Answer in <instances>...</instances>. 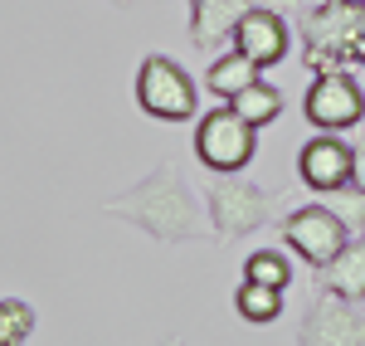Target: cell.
I'll list each match as a JSON object with an SVG mask.
<instances>
[{
  "instance_id": "1",
  "label": "cell",
  "mask_w": 365,
  "mask_h": 346,
  "mask_svg": "<svg viewBox=\"0 0 365 346\" xmlns=\"http://www.w3.org/2000/svg\"><path fill=\"white\" fill-rule=\"evenodd\" d=\"M103 215L141 230L156 244H200V239L215 234L210 205H200L195 185L180 175L175 161H156L141 180L117 190L113 200H103Z\"/></svg>"
},
{
  "instance_id": "2",
  "label": "cell",
  "mask_w": 365,
  "mask_h": 346,
  "mask_svg": "<svg viewBox=\"0 0 365 346\" xmlns=\"http://www.w3.org/2000/svg\"><path fill=\"white\" fill-rule=\"evenodd\" d=\"M205 205H210V220H215V234H220V239H244V234H258L263 225H273L278 195L234 171V175H220V180L210 185Z\"/></svg>"
},
{
  "instance_id": "3",
  "label": "cell",
  "mask_w": 365,
  "mask_h": 346,
  "mask_svg": "<svg viewBox=\"0 0 365 346\" xmlns=\"http://www.w3.org/2000/svg\"><path fill=\"white\" fill-rule=\"evenodd\" d=\"M200 103L195 78L166 54H146L137 68V108L156 122H190Z\"/></svg>"
},
{
  "instance_id": "4",
  "label": "cell",
  "mask_w": 365,
  "mask_h": 346,
  "mask_svg": "<svg viewBox=\"0 0 365 346\" xmlns=\"http://www.w3.org/2000/svg\"><path fill=\"white\" fill-rule=\"evenodd\" d=\"M253 151H258V127H249V122L234 113L229 103L200 117V127H195V156H200V166H205V171L234 175V171H244V166L253 161Z\"/></svg>"
},
{
  "instance_id": "5",
  "label": "cell",
  "mask_w": 365,
  "mask_h": 346,
  "mask_svg": "<svg viewBox=\"0 0 365 346\" xmlns=\"http://www.w3.org/2000/svg\"><path fill=\"white\" fill-rule=\"evenodd\" d=\"M365 39V0H331L322 10L307 15V63L322 68H336L346 54H356Z\"/></svg>"
},
{
  "instance_id": "6",
  "label": "cell",
  "mask_w": 365,
  "mask_h": 346,
  "mask_svg": "<svg viewBox=\"0 0 365 346\" xmlns=\"http://www.w3.org/2000/svg\"><path fill=\"white\" fill-rule=\"evenodd\" d=\"M346 239H351V230L341 225V215L327 200L297 205V210L282 220V244H287L302 263H312V268L331 263L341 254V244H346Z\"/></svg>"
},
{
  "instance_id": "7",
  "label": "cell",
  "mask_w": 365,
  "mask_h": 346,
  "mask_svg": "<svg viewBox=\"0 0 365 346\" xmlns=\"http://www.w3.org/2000/svg\"><path fill=\"white\" fill-rule=\"evenodd\" d=\"M302 113H307V122L317 132H351V127H361V117H365V93L336 63V68H322L312 78Z\"/></svg>"
},
{
  "instance_id": "8",
  "label": "cell",
  "mask_w": 365,
  "mask_h": 346,
  "mask_svg": "<svg viewBox=\"0 0 365 346\" xmlns=\"http://www.w3.org/2000/svg\"><path fill=\"white\" fill-rule=\"evenodd\" d=\"M351 161H356V146L346 142L341 132H317L297 151V175H302L307 190L327 195V190H336V185L351 180Z\"/></svg>"
},
{
  "instance_id": "9",
  "label": "cell",
  "mask_w": 365,
  "mask_h": 346,
  "mask_svg": "<svg viewBox=\"0 0 365 346\" xmlns=\"http://www.w3.org/2000/svg\"><path fill=\"white\" fill-rule=\"evenodd\" d=\"M302 342H312V346H361L365 342L361 307H356L351 297H341V292L322 288L317 302H312V312H307Z\"/></svg>"
},
{
  "instance_id": "10",
  "label": "cell",
  "mask_w": 365,
  "mask_h": 346,
  "mask_svg": "<svg viewBox=\"0 0 365 346\" xmlns=\"http://www.w3.org/2000/svg\"><path fill=\"white\" fill-rule=\"evenodd\" d=\"M258 0H185V10H190V44H195L200 54H220L234 44V29L239 20L249 15Z\"/></svg>"
},
{
  "instance_id": "11",
  "label": "cell",
  "mask_w": 365,
  "mask_h": 346,
  "mask_svg": "<svg viewBox=\"0 0 365 346\" xmlns=\"http://www.w3.org/2000/svg\"><path fill=\"white\" fill-rule=\"evenodd\" d=\"M234 49H244L258 68L282 63L287 58V20L278 10H268V5H253L249 15L239 20V29H234Z\"/></svg>"
},
{
  "instance_id": "12",
  "label": "cell",
  "mask_w": 365,
  "mask_h": 346,
  "mask_svg": "<svg viewBox=\"0 0 365 346\" xmlns=\"http://www.w3.org/2000/svg\"><path fill=\"white\" fill-rule=\"evenodd\" d=\"M317 283L351 297V302H365V239H346L336 259L317 268Z\"/></svg>"
},
{
  "instance_id": "13",
  "label": "cell",
  "mask_w": 365,
  "mask_h": 346,
  "mask_svg": "<svg viewBox=\"0 0 365 346\" xmlns=\"http://www.w3.org/2000/svg\"><path fill=\"white\" fill-rule=\"evenodd\" d=\"M253 78H258V63H253L244 49H234V44L220 49V54L210 58V68H205V88H210L220 103H229V98H234L239 88H249Z\"/></svg>"
},
{
  "instance_id": "14",
  "label": "cell",
  "mask_w": 365,
  "mask_h": 346,
  "mask_svg": "<svg viewBox=\"0 0 365 346\" xmlns=\"http://www.w3.org/2000/svg\"><path fill=\"white\" fill-rule=\"evenodd\" d=\"M229 108L244 117L249 127H258V132H263V127H273V122L282 117V93L273 83H263V78H253L249 88H239V93L229 98Z\"/></svg>"
},
{
  "instance_id": "15",
  "label": "cell",
  "mask_w": 365,
  "mask_h": 346,
  "mask_svg": "<svg viewBox=\"0 0 365 346\" xmlns=\"http://www.w3.org/2000/svg\"><path fill=\"white\" fill-rule=\"evenodd\" d=\"M234 312H239L244 322H253V327H268V322L282 317V288L244 278V283H239V292H234Z\"/></svg>"
},
{
  "instance_id": "16",
  "label": "cell",
  "mask_w": 365,
  "mask_h": 346,
  "mask_svg": "<svg viewBox=\"0 0 365 346\" xmlns=\"http://www.w3.org/2000/svg\"><path fill=\"white\" fill-rule=\"evenodd\" d=\"M39 327V312L25 297H0V346H25Z\"/></svg>"
},
{
  "instance_id": "17",
  "label": "cell",
  "mask_w": 365,
  "mask_h": 346,
  "mask_svg": "<svg viewBox=\"0 0 365 346\" xmlns=\"http://www.w3.org/2000/svg\"><path fill=\"white\" fill-rule=\"evenodd\" d=\"M244 278H253V283H273V288L287 292V283H292V263H287V254H278V249H253L249 259H244Z\"/></svg>"
},
{
  "instance_id": "18",
  "label": "cell",
  "mask_w": 365,
  "mask_h": 346,
  "mask_svg": "<svg viewBox=\"0 0 365 346\" xmlns=\"http://www.w3.org/2000/svg\"><path fill=\"white\" fill-rule=\"evenodd\" d=\"M322 200L336 210L341 225H346L351 234H361V230H365V190H361V185H351V180H346V185H336V190H327Z\"/></svg>"
},
{
  "instance_id": "19",
  "label": "cell",
  "mask_w": 365,
  "mask_h": 346,
  "mask_svg": "<svg viewBox=\"0 0 365 346\" xmlns=\"http://www.w3.org/2000/svg\"><path fill=\"white\" fill-rule=\"evenodd\" d=\"M351 185H361V190H365V142L356 146V161H351Z\"/></svg>"
}]
</instances>
